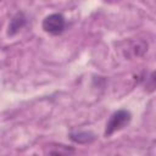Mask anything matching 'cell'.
<instances>
[{"label":"cell","mask_w":156,"mask_h":156,"mask_svg":"<svg viewBox=\"0 0 156 156\" xmlns=\"http://www.w3.org/2000/svg\"><path fill=\"white\" fill-rule=\"evenodd\" d=\"M69 139L77 144H89L95 140V134L89 130H74L71 132Z\"/></svg>","instance_id":"277c9868"},{"label":"cell","mask_w":156,"mask_h":156,"mask_svg":"<svg viewBox=\"0 0 156 156\" xmlns=\"http://www.w3.org/2000/svg\"><path fill=\"white\" fill-rule=\"evenodd\" d=\"M26 22H27V18L24 16L23 12H17L10 21V24H9V29H7V34L10 37L15 35L16 33H18L24 26H26Z\"/></svg>","instance_id":"3957f363"},{"label":"cell","mask_w":156,"mask_h":156,"mask_svg":"<svg viewBox=\"0 0 156 156\" xmlns=\"http://www.w3.org/2000/svg\"><path fill=\"white\" fill-rule=\"evenodd\" d=\"M132 115L127 110H118L111 115L105 127V136H111L113 133L123 129L129 124Z\"/></svg>","instance_id":"6da1fadb"},{"label":"cell","mask_w":156,"mask_h":156,"mask_svg":"<svg viewBox=\"0 0 156 156\" xmlns=\"http://www.w3.org/2000/svg\"><path fill=\"white\" fill-rule=\"evenodd\" d=\"M145 90L147 91H154L156 90V71L151 72L145 82Z\"/></svg>","instance_id":"5b68a950"},{"label":"cell","mask_w":156,"mask_h":156,"mask_svg":"<svg viewBox=\"0 0 156 156\" xmlns=\"http://www.w3.org/2000/svg\"><path fill=\"white\" fill-rule=\"evenodd\" d=\"M41 27L46 33L51 35H58L65 30L66 20L61 13H51L43 20Z\"/></svg>","instance_id":"7a4b0ae2"}]
</instances>
